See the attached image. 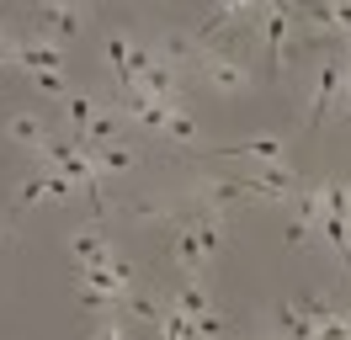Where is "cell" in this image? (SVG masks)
Instances as JSON below:
<instances>
[{
  "mask_svg": "<svg viewBox=\"0 0 351 340\" xmlns=\"http://www.w3.org/2000/svg\"><path fill=\"white\" fill-rule=\"evenodd\" d=\"M197 69L208 85H219L223 96H240L245 85H250V69H245L240 53H229V48H208V53H197Z\"/></svg>",
  "mask_w": 351,
  "mask_h": 340,
  "instance_id": "1",
  "label": "cell"
},
{
  "mask_svg": "<svg viewBox=\"0 0 351 340\" xmlns=\"http://www.w3.org/2000/svg\"><path fill=\"white\" fill-rule=\"evenodd\" d=\"M256 27L266 32V48H271V69L282 75V59H287V32L298 27V11H293V5H282V0H277V5H261V11H256Z\"/></svg>",
  "mask_w": 351,
  "mask_h": 340,
  "instance_id": "2",
  "label": "cell"
},
{
  "mask_svg": "<svg viewBox=\"0 0 351 340\" xmlns=\"http://www.w3.org/2000/svg\"><path fill=\"white\" fill-rule=\"evenodd\" d=\"M341 80H346V53H325V59H319V75H314V101H308V123H325L330 101L341 96Z\"/></svg>",
  "mask_w": 351,
  "mask_h": 340,
  "instance_id": "3",
  "label": "cell"
},
{
  "mask_svg": "<svg viewBox=\"0 0 351 340\" xmlns=\"http://www.w3.org/2000/svg\"><path fill=\"white\" fill-rule=\"evenodd\" d=\"M11 59H16V64H27L32 75H48V69L59 75V64H64V42H53V38H43V32H38V38L11 42Z\"/></svg>",
  "mask_w": 351,
  "mask_h": 340,
  "instance_id": "4",
  "label": "cell"
},
{
  "mask_svg": "<svg viewBox=\"0 0 351 340\" xmlns=\"http://www.w3.org/2000/svg\"><path fill=\"white\" fill-rule=\"evenodd\" d=\"M38 27H43V38L64 42L90 27V5H38Z\"/></svg>",
  "mask_w": 351,
  "mask_h": 340,
  "instance_id": "5",
  "label": "cell"
},
{
  "mask_svg": "<svg viewBox=\"0 0 351 340\" xmlns=\"http://www.w3.org/2000/svg\"><path fill=\"white\" fill-rule=\"evenodd\" d=\"M64 112H69V138H80V133H86V127L96 123L107 106L96 101L90 90H64Z\"/></svg>",
  "mask_w": 351,
  "mask_h": 340,
  "instance_id": "6",
  "label": "cell"
},
{
  "mask_svg": "<svg viewBox=\"0 0 351 340\" xmlns=\"http://www.w3.org/2000/svg\"><path fill=\"white\" fill-rule=\"evenodd\" d=\"M223 160H261V165H282V138H245V144H223Z\"/></svg>",
  "mask_w": 351,
  "mask_h": 340,
  "instance_id": "7",
  "label": "cell"
},
{
  "mask_svg": "<svg viewBox=\"0 0 351 340\" xmlns=\"http://www.w3.org/2000/svg\"><path fill=\"white\" fill-rule=\"evenodd\" d=\"M5 133H11V138H16L22 149H38V154H43V144H48L43 117H32V112H16V117H5Z\"/></svg>",
  "mask_w": 351,
  "mask_h": 340,
  "instance_id": "8",
  "label": "cell"
},
{
  "mask_svg": "<svg viewBox=\"0 0 351 340\" xmlns=\"http://www.w3.org/2000/svg\"><path fill=\"white\" fill-rule=\"evenodd\" d=\"M69 255H75L80 266H101L112 250H107V239H101L96 229H75V234H69Z\"/></svg>",
  "mask_w": 351,
  "mask_h": 340,
  "instance_id": "9",
  "label": "cell"
},
{
  "mask_svg": "<svg viewBox=\"0 0 351 340\" xmlns=\"http://www.w3.org/2000/svg\"><path fill=\"white\" fill-rule=\"evenodd\" d=\"M176 260H181V271H186V276L202 271V245H197V234H192V223L176 229Z\"/></svg>",
  "mask_w": 351,
  "mask_h": 340,
  "instance_id": "10",
  "label": "cell"
},
{
  "mask_svg": "<svg viewBox=\"0 0 351 340\" xmlns=\"http://www.w3.org/2000/svg\"><path fill=\"white\" fill-rule=\"evenodd\" d=\"M90 165L101 170V175H107V170H133V165H138V154L123 149V144H107V149H90Z\"/></svg>",
  "mask_w": 351,
  "mask_h": 340,
  "instance_id": "11",
  "label": "cell"
},
{
  "mask_svg": "<svg viewBox=\"0 0 351 340\" xmlns=\"http://www.w3.org/2000/svg\"><path fill=\"white\" fill-rule=\"evenodd\" d=\"M160 335H165V340H202V335H197V324L181 314L176 303L165 308V314H160Z\"/></svg>",
  "mask_w": 351,
  "mask_h": 340,
  "instance_id": "12",
  "label": "cell"
},
{
  "mask_svg": "<svg viewBox=\"0 0 351 340\" xmlns=\"http://www.w3.org/2000/svg\"><path fill=\"white\" fill-rule=\"evenodd\" d=\"M176 308H181V314L186 319H197V314H208V308H213V303H208V293H202L197 282H186V287H176V298H171Z\"/></svg>",
  "mask_w": 351,
  "mask_h": 340,
  "instance_id": "13",
  "label": "cell"
},
{
  "mask_svg": "<svg viewBox=\"0 0 351 340\" xmlns=\"http://www.w3.org/2000/svg\"><path fill=\"white\" fill-rule=\"evenodd\" d=\"M107 59H112V69H117V80L128 85V38H123V32L107 38Z\"/></svg>",
  "mask_w": 351,
  "mask_h": 340,
  "instance_id": "14",
  "label": "cell"
},
{
  "mask_svg": "<svg viewBox=\"0 0 351 340\" xmlns=\"http://www.w3.org/2000/svg\"><path fill=\"white\" fill-rule=\"evenodd\" d=\"M128 314L144 319V324H160V303H154V298H133L128 293Z\"/></svg>",
  "mask_w": 351,
  "mask_h": 340,
  "instance_id": "15",
  "label": "cell"
},
{
  "mask_svg": "<svg viewBox=\"0 0 351 340\" xmlns=\"http://www.w3.org/2000/svg\"><path fill=\"white\" fill-rule=\"evenodd\" d=\"M32 85H38V90H43V96H59V101H64V75H53V69H48V75H32Z\"/></svg>",
  "mask_w": 351,
  "mask_h": 340,
  "instance_id": "16",
  "label": "cell"
},
{
  "mask_svg": "<svg viewBox=\"0 0 351 340\" xmlns=\"http://www.w3.org/2000/svg\"><path fill=\"white\" fill-rule=\"evenodd\" d=\"M192 324H197V335H219V330H223V319L213 314V308H208V314H197Z\"/></svg>",
  "mask_w": 351,
  "mask_h": 340,
  "instance_id": "17",
  "label": "cell"
},
{
  "mask_svg": "<svg viewBox=\"0 0 351 340\" xmlns=\"http://www.w3.org/2000/svg\"><path fill=\"white\" fill-rule=\"evenodd\" d=\"M96 340H128V324H123V319H107V324L96 330Z\"/></svg>",
  "mask_w": 351,
  "mask_h": 340,
  "instance_id": "18",
  "label": "cell"
},
{
  "mask_svg": "<svg viewBox=\"0 0 351 340\" xmlns=\"http://www.w3.org/2000/svg\"><path fill=\"white\" fill-rule=\"evenodd\" d=\"M341 319H346V335H351V303H346V308H341Z\"/></svg>",
  "mask_w": 351,
  "mask_h": 340,
  "instance_id": "19",
  "label": "cell"
},
{
  "mask_svg": "<svg viewBox=\"0 0 351 340\" xmlns=\"http://www.w3.org/2000/svg\"><path fill=\"white\" fill-rule=\"evenodd\" d=\"M0 42H5V21H0Z\"/></svg>",
  "mask_w": 351,
  "mask_h": 340,
  "instance_id": "20",
  "label": "cell"
},
{
  "mask_svg": "<svg viewBox=\"0 0 351 340\" xmlns=\"http://www.w3.org/2000/svg\"><path fill=\"white\" fill-rule=\"evenodd\" d=\"M266 340H282V335H266Z\"/></svg>",
  "mask_w": 351,
  "mask_h": 340,
  "instance_id": "21",
  "label": "cell"
},
{
  "mask_svg": "<svg viewBox=\"0 0 351 340\" xmlns=\"http://www.w3.org/2000/svg\"><path fill=\"white\" fill-rule=\"evenodd\" d=\"M80 340H86V335H80Z\"/></svg>",
  "mask_w": 351,
  "mask_h": 340,
  "instance_id": "22",
  "label": "cell"
}]
</instances>
